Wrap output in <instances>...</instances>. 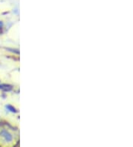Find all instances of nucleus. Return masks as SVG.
I'll return each instance as SVG.
<instances>
[{
    "label": "nucleus",
    "instance_id": "f257e3e1",
    "mask_svg": "<svg viewBox=\"0 0 133 147\" xmlns=\"http://www.w3.org/2000/svg\"><path fill=\"white\" fill-rule=\"evenodd\" d=\"M1 136L5 139V140L7 142H10L12 140V135L8 132V131H5V130H2L1 131Z\"/></svg>",
    "mask_w": 133,
    "mask_h": 147
},
{
    "label": "nucleus",
    "instance_id": "f03ea898",
    "mask_svg": "<svg viewBox=\"0 0 133 147\" xmlns=\"http://www.w3.org/2000/svg\"><path fill=\"white\" fill-rule=\"evenodd\" d=\"M13 88L12 86L8 84H2L0 85V89L3 92H10Z\"/></svg>",
    "mask_w": 133,
    "mask_h": 147
},
{
    "label": "nucleus",
    "instance_id": "7ed1b4c3",
    "mask_svg": "<svg viewBox=\"0 0 133 147\" xmlns=\"http://www.w3.org/2000/svg\"><path fill=\"white\" fill-rule=\"evenodd\" d=\"M6 108H7V109L8 110V111H11V112H14V113H16V112H17L16 109H15L13 106H11V105H7V106H6Z\"/></svg>",
    "mask_w": 133,
    "mask_h": 147
},
{
    "label": "nucleus",
    "instance_id": "20e7f679",
    "mask_svg": "<svg viewBox=\"0 0 133 147\" xmlns=\"http://www.w3.org/2000/svg\"><path fill=\"white\" fill-rule=\"evenodd\" d=\"M2 28H3V22L0 21V31L2 30Z\"/></svg>",
    "mask_w": 133,
    "mask_h": 147
}]
</instances>
